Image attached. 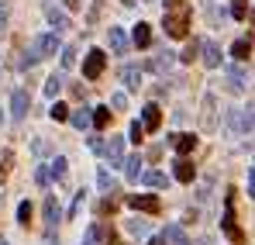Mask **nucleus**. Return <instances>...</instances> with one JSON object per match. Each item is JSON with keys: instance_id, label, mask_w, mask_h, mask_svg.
<instances>
[{"instance_id": "1", "label": "nucleus", "mask_w": 255, "mask_h": 245, "mask_svg": "<svg viewBox=\"0 0 255 245\" xmlns=\"http://www.w3.org/2000/svg\"><path fill=\"white\" fill-rule=\"evenodd\" d=\"M190 3H183V0H169L166 3V35L169 38H186V31H190Z\"/></svg>"}, {"instance_id": "2", "label": "nucleus", "mask_w": 255, "mask_h": 245, "mask_svg": "<svg viewBox=\"0 0 255 245\" xmlns=\"http://www.w3.org/2000/svg\"><path fill=\"white\" fill-rule=\"evenodd\" d=\"M104 66H107V55L100 52V48H90L83 59V76L86 80H97L100 73H104Z\"/></svg>"}, {"instance_id": "3", "label": "nucleus", "mask_w": 255, "mask_h": 245, "mask_svg": "<svg viewBox=\"0 0 255 245\" xmlns=\"http://www.w3.org/2000/svg\"><path fill=\"white\" fill-rule=\"evenodd\" d=\"M221 228H224V235H228L231 242H245V235H242V228H238V221H235V197H228V207H224V221H221Z\"/></svg>"}, {"instance_id": "4", "label": "nucleus", "mask_w": 255, "mask_h": 245, "mask_svg": "<svg viewBox=\"0 0 255 245\" xmlns=\"http://www.w3.org/2000/svg\"><path fill=\"white\" fill-rule=\"evenodd\" d=\"M100 156L111 166H125V138H114V135H111V142L100 145Z\"/></svg>"}, {"instance_id": "5", "label": "nucleus", "mask_w": 255, "mask_h": 245, "mask_svg": "<svg viewBox=\"0 0 255 245\" xmlns=\"http://www.w3.org/2000/svg\"><path fill=\"white\" fill-rule=\"evenodd\" d=\"M128 204L134 207V211H145V214H159V211H162V201H159L155 194H131Z\"/></svg>"}, {"instance_id": "6", "label": "nucleus", "mask_w": 255, "mask_h": 245, "mask_svg": "<svg viewBox=\"0 0 255 245\" xmlns=\"http://www.w3.org/2000/svg\"><path fill=\"white\" fill-rule=\"evenodd\" d=\"M224 76H228V90H231V93H245V90H249V73H245V66H228Z\"/></svg>"}, {"instance_id": "7", "label": "nucleus", "mask_w": 255, "mask_h": 245, "mask_svg": "<svg viewBox=\"0 0 255 245\" xmlns=\"http://www.w3.org/2000/svg\"><path fill=\"white\" fill-rule=\"evenodd\" d=\"M28 107H31V97H28V90H14V97H10V118H14V121H24Z\"/></svg>"}, {"instance_id": "8", "label": "nucleus", "mask_w": 255, "mask_h": 245, "mask_svg": "<svg viewBox=\"0 0 255 245\" xmlns=\"http://www.w3.org/2000/svg\"><path fill=\"white\" fill-rule=\"evenodd\" d=\"M107 45H111V52H114V55H125V52H128V35H125V28L111 24V28H107Z\"/></svg>"}, {"instance_id": "9", "label": "nucleus", "mask_w": 255, "mask_h": 245, "mask_svg": "<svg viewBox=\"0 0 255 245\" xmlns=\"http://www.w3.org/2000/svg\"><path fill=\"white\" fill-rule=\"evenodd\" d=\"M200 59H204V66L207 69H217L221 66V48H217V41H200Z\"/></svg>"}, {"instance_id": "10", "label": "nucleus", "mask_w": 255, "mask_h": 245, "mask_svg": "<svg viewBox=\"0 0 255 245\" xmlns=\"http://www.w3.org/2000/svg\"><path fill=\"white\" fill-rule=\"evenodd\" d=\"M42 211H45V225H48V232H52V228L59 225V218H62V211H59V201L48 194V197H45V204H42Z\"/></svg>"}, {"instance_id": "11", "label": "nucleus", "mask_w": 255, "mask_h": 245, "mask_svg": "<svg viewBox=\"0 0 255 245\" xmlns=\"http://www.w3.org/2000/svg\"><path fill=\"white\" fill-rule=\"evenodd\" d=\"M45 17H48V24L55 28V35L69 28V14H66V10H59V7H45Z\"/></svg>"}, {"instance_id": "12", "label": "nucleus", "mask_w": 255, "mask_h": 245, "mask_svg": "<svg viewBox=\"0 0 255 245\" xmlns=\"http://www.w3.org/2000/svg\"><path fill=\"white\" fill-rule=\"evenodd\" d=\"M172 62H176V55H172L169 48H162V52H159L155 59H148V69H152V73H169Z\"/></svg>"}, {"instance_id": "13", "label": "nucleus", "mask_w": 255, "mask_h": 245, "mask_svg": "<svg viewBox=\"0 0 255 245\" xmlns=\"http://www.w3.org/2000/svg\"><path fill=\"white\" fill-rule=\"evenodd\" d=\"M172 173H176V180H179V183H193V176H197V169H193V163H190L186 156H179V159H176V169H172Z\"/></svg>"}, {"instance_id": "14", "label": "nucleus", "mask_w": 255, "mask_h": 245, "mask_svg": "<svg viewBox=\"0 0 255 245\" xmlns=\"http://www.w3.org/2000/svg\"><path fill=\"white\" fill-rule=\"evenodd\" d=\"M172 145H176V152H179V156H190V152L197 149V135L183 131V135H176V138H172Z\"/></svg>"}, {"instance_id": "15", "label": "nucleus", "mask_w": 255, "mask_h": 245, "mask_svg": "<svg viewBox=\"0 0 255 245\" xmlns=\"http://www.w3.org/2000/svg\"><path fill=\"white\" fill-rule=\"evenodd\" d=\"M141 124H145V131H155V128L162 124V111H159L155 104H148L145 114H141Z\"/></svg>"}, {"instance_id": "16", "label": "nucleus", "mask_w": 255, "mask_h": 245, "mask_svg": "<svg viewBox=\"0 0 255 245\" xmlns=\"http://www.w3.org/2000/svg\"><path fill=\"white\" fill-rule=\"evenodd\" d=\"M224 124H228V131L238 138V135H245V128H242V107H231L228 111V118H224Z\"/></svg>"}, {"instance_id": "17", "label": "nucleus", "mask_w": 255, "mask_h": 245, "mask_svg": "<svg viewBox=\"0 0 255 245\" xmlns=\"http://www.w3.org/2000/svg\"><path fill=\"white\" fill-rule=\"evenodd\" d=\"M97 187H100L104 194H118V180H114V176H111V173H107L104 166L97 169Z\"/></svg>"}, {"instance_id": "18", "label": "nucleus", "mask_w": 255, "mask_h": 245, "mask_svg": "<svg viewBox=\"0 0 255 245\" xmlns=\"http://www.w3.org/2000/svg\"><path fill=\"white\" fill-rule=\"evenodd\" d=\"M121 80H125L128 90H138V86H141V69H138V66H125V69H121Z\"/></svg>"}, {"instance_id": "19", "label": "nucleus", "mask_w": 255, "mask_h": 245, "mask_svg": "<svg viewBox=\"0 0 255 245\" xmlns=\"http://www.w3.org/2000/svg\"><path fill=\"white\" fill-rule=\"evenodd\" d=\"M66 156H55V159H52V180H55V183H66V180H69V169H66Z\"/></svg>"}, {"instance_id": "20", "label": "nucleus", "mask_w": 255, "mask_h": 245, "mask_svg": "<svg viewBox=\"0 0 255 245\" xmlns=\"http://www.w3.org/2000/svg\"><path fill=\"white\" fill-rule=\"evenodd\" d=\"M131 41H134L138 48H148V45H152V28H148V24H138L134 35H131Z\"/></svg>"}, {"instance_id": "21", "label": "nucleus", "mask_w": 255, "mask_h": 245, "mask_svg": "<svg viewBox=\"0 0 255 245\" xmlns=\"http://www.w3.org/2000/svg\"><path fill=\"white\" fill-rule=\"evenodd\" d=\"M125 176L134 183V180H141V156H131V159H125Z\"/></svg>"}, {"instance_id": "22", "label": "nucleus", "mask_w": 255, "mask_h": 245, "mask_svg": "<svg viewBox=\"0 0 255 245\" xmlns=\"http://www.w3.org/2000/svg\"><path fill=\"white\" fill-rule=\"evenodd\" d=\"M231 55H235L238 62H245V59L252 55V41H249V38H238L235 45H231Z\"/></svg>"}, {"instance_id": "23", "label": "nucleus", "mask_w": 255, "mask_h": 245, "mask_svg": "<svg viewBox=\"0 0 255 245\" xmlns=\"http://www.w3.org/2000/svg\"><path fill=\"white\" fill-rule=\"evenodd\" d=\"M141 180L148 183V187H155V190H162L169 180H166V173H159V169H148V173H141Z\"/></svg>"}, {"instance_id": "24", "label": "nucleus", "mask_w": 255, "mask_h": 245, "mask_svg": "<svg viewBox=\"0 0 255 245\" xmlns=\"http://www.w3.org/2000/svg\"><path fill=\"white\" fill-rule=\"evenodd\" d=\"M162 239H166V245H186V235H183V228H179V225H169Z\"/></svg>"}, {"instance_id": "25", "label": "nucleus", "mask_w": 255, "mask_h": 245, "mask_svg": "<svg viewBox=\"0 0 255 245\" xmlns=\"http://www.w3.org/2000/svg\"><path fill=\"white\" fill-rule=\"evenodd\" d=\"M69 121H73V128L86 131V128L93 124V114H86V111H73V114H69Z\"/></svg>"}, {"instance_id": "26", "label": "nucleus", "mask_w": 255, "mask_h": 245, "mask_svg": "<svg viewBox=\"0 0 255 245\" xmlns=\"http://www.w3.org/2000/svg\"><path fill=\"white\" fill-rule=\"evenodd\" d=\"M59 90H62V73H55V76L45 80V97H55Z\"/></svg>"}, {"instance_id": "27", "label": "nucleus", "mask_w": 255, "mask_h": 245, "mask_svg": "<svg viewBox=\"0 0 255 245\" xmlns=\"http://www.w3.org/2000/svg\"><path fill=\"white\" fill-rule=\"evenodd\" d=\"M111 124V111L107 107H93V128H107Z\"/></svg>"}, {"instance_id": "28", "label": "nucleus", "mask_w": 255, "mask_h": 245, "mask_svg": "<svg viewBox=\"0 0 255 245\" xmlns=\"http://www.w3.org/2000/svg\"><path fill=\"white\" fill-rule=\"evenodd\" d=\"M204 128H214V93L204 97Z\"/></svg>"}, {"instance_id": "29", "label": "nucleus", "mask_w": 255, "mask_h": 245, "mask_svg": "<svg viewBox=\"0 0 255 245\" xmlns=\"http://www.w3.org/2000/svg\"><path fill=\"white\" fill-rule=\"evenodd\" d=\"M128 232H131L134 239H145V235H148V221H138V218H134V221H128Z\"/></svg>"}, {"instance_id": "30", "label": "nucleus", "mask_w": 255, "mask_h": 245, "mask_svg": "<svg viewBox=\"0 0 255 245\" xmlns=\"http://www.w3.org/2000/svg\"><path fill=\"white\" fill-rule=\"evenodd\" d=\"M80 245H100V225H90L86 228V235H83V242Z\"/></svg>"}, {"instance_id": "31", "label": "nucleus", "mask_w": 255, "mask_h": 245, "mask_svg": "<svg viewBox=\"0 0 255 245\" xmlns=\"http://www.w3.org/2000/svg\"><path fill=\"white\" fill-rule=\"evenodd\" d=\"M231 17H235V21L249 17V3H245V0H235V3H231Z\"/></svg>"}, {"instance_id": "32", "label": "nucleus", "mask_w": 255, "mask_h": 245, "mask_svg": "<svg viewBox=\"0 0 255 245\" xmlns=\"http://www.w3.org/2000/svg\"><path fill=\"white\" fill-rule=\"evenodd\" d=\"M197 52H200V41H190V45L183 48V55H179V59H183V62H193V59H197Z\"/></svg>"}, {"instance_id": "33", "label": "nucleus", "mask_w": 255, "mask_h": 245, "mask_svg": "<svg viewBox=\"0 0 255 245\" xmlns=\"http://www.w3.org/2000/svg\"><path fill=\"white\" fill-rule=\"evenodd\" d=\"M73 62H76V45H66L62 48V69H69Z\"/></svg>"}, {"instance_id": "34", "label": "nucleus", "mask_w": 255, "mask_h": 245, "mask_svg": "<svg viewBox=\"0 0 255 245\" xmlns=\"http://www.w3.org/2000/svg\"><path fill=\"white\" fill-rule=\"evenodd\" d=\"M10 163H14V152H3V159H0V183L7 180V173H10Z\"/></svg>"}, {"instance_id": "35", "label": "nucleus", "mask_w": 255, "mask_h": 245, "mask_svg": "<svg viewBox=\"0 0 255 245\" xmlns=\"http://www.w3.org/2000/svg\"><path fill=\"white\" fill-rule=\"evenodd\" d=\"M83 201H86V190H80V194H76V201H73V207H69V218H76V214L83 211Z\"/></svg>"}, {"instance_id": "36", "label": "nucleus", "mask_w": 255, "mask_h": 245, "mask_svg": "<svg viewBox=\"0 0 255 245\" xmlns=\"http://www.w3.org/2000/svg\"><path fill=\"white\" fill-rule=\"evenodd\" d=\"M128 135H131V142H141V138H145V124H131V128H128Z\"/></svg>"}, {"instance_id": "37", "label": "nucleus", "mask_w": 255, "mask_h": 245, "mask_svg": "<svg viewBox=\"0 0 255 245\" xmlns=\"http://www.w3.org/2000/svg\"><path fill=\"white\" fill-rule=\"evenodd\" d=\"M125 104H128V97L121 93V90H118V93H111V107H114V111H125Z\"/></svg>"}, {"instance_id": "38", "label": "nucleus", "mask_w": 255, "mask_h": 245, "mask_svg": "<svg viewBox=\"0 0 255 245\" xmlns=\"http://www.w3.org/2000/svg\"><path fill=\"white\" fill-rule=\"evenodd\" d=\"M17 221H21V225H28V221H31V204H28V201L17 207Z\"/></svg>"}, {"instance_id": "39", "label": "nucleus", "mask_w": 255, "mask_h": 245, "mask_svg": "<svg viewBox=\"0 0 255 245\" xmlns=\"http://www.w3.org/2000/svg\"><path fill=\"white\" fill-rule=\"evenodd\" d=\"M48 114H52V118H55V121H69V111H66V107H62V104H55V107H52V111H48Z\"/></svg>"}, {"instance_id": "40", "label": "nucleus", "mask_w": 255, "mask_h": 245, "mask_svg": "<svg viewBox=\"0 0 255 245\" xmlns=\"http://www.w3.org/2000/svg\"><path fill=\"white\" fill-rule=\"evenodd\" d=\"M7 21H10V7H7V0H0V31L7 28Z\"/></svg>"}, {"instance_id": "41", "label": "nucleus", "mask_w": 255, "mask_h": 245, "mask_svg": "<svg viewBox=\"0 0 255 245\" xmlns=\"http://www.w3.org/2000/svg\"><path fill=\"white\" fill-rule=\"evenodd\" d=\"M35 183H38V187H45V183H48V169H42V166L35 169Z\"/></svg>"}, {"instance_id": "42", "label": "nucleus", "mask_w": 255, "mask_h": 245, "mask_svg": "<svg viewBox=\"0 0 255 245\" xmlns=\"http://www.w3.org/2000/svg\"><path fill=\"white\" fill-rule=\"evenodd\" d=\"M114 197H104V204H100V214H114Z\"/></svg>"}, {"instance_id": "43", "label": "nucleus", "mask_w": 255, "mask_h": 245, "mask_svg": "<svg viewBox=\"0 0 255 245\" xmlns=\"http://www.w3.org/2000/svg\"><path fill=\"white\" fill-rule=\"evenodd\" d=\"M31 149H35V156H45V152H48V145H45L42 138H38V142H31Z\"/></svg>"}, {"instance_id": "44", "label": "nucleus", "mask_w": 255, "mask_h": 245, "mask_svg": "<svg viewBox=\"0 0 255 245\" xmlns=\"http://www.w3.org/2000/svg\"><path fill=\"white\" fill-rule=\"evenodd\" d=\"M249 194H252V201H255V169L249 173Z\"/></svg>"}, {"instance_id": "45", "label": "nucleus", "mask_w": 255, "mask_h": 245, "mask_svg": "<svg viewBox=\"0 0 255 245\" xmlns=\"http://www.w3.org/2000/svg\"><path fill=\"white\" fill-rule=\"evenodd\" d=\"M107 245H121V242H118V235H114V232L107 235Z\"/></svg>"}, {"instance_id": "46", "label": "nucleus", "mask_w": 255, "mask_h": 245, "mask_svg": "<svg viewBox=\"0 0 255 245\" xmlns=\"http://www.w3.org/2000/svg\"><path fill=\"white\" fill-rule=\"evenodd\" d=\"M145 245H166V239H148Z\"/></svg>"}, {"instance_id": "47", "label": "nucleus", "mask_w": 255, "mask_h": 245, "mask_svg": "<svg viewBox=\"0 0 255 245\" xmlns=\"http://www.w3.org/2000/svg\"><path fill=\"white\" fill-rule=\"evenodd\" d=\"M193 245H211V242H207V239H200V242H193Z\"/></svg>"}, {"instance_id": "48", "label": "nucleus", "mask_w": 255, "mask_h": 245, "mask_svg": "<svg viewBox=\"0 0 255 245\" xmlns=\"http://www.w3.org/2000/svg\"><path fill=\"white\" fill-rule=\"evenodd\" d=\"M121 3H125V7H131V3H134V0H121Z\"/></svg>"}, {"instance_id": "49", "label": "nucleus", "mask_w": 255, "mask_h": 245, "mask_svg": "<svg viewBox=\"0 0 255 245\" xmlns=\"http://www.w3.org/2000/svg\"><path fill=\"white\" fill-rule=\"evenodd\" d=\"M252 24H255V10H252Z\"/></svg>"}, {"instance_id": "50", "label": "nucleus", "mask_w": 255, "mask_h": 245, "mask_svg": "<svg viewBox=\"0 0 255 245\" xmlns=\"http://www.w3.org/2000/svg\"><path fill=\"white\" fill-rule=\"evenodd\" d=\"M141 3H152V0H141Z\"/></svg>"}, {"instance_id": "51", "label": "nucleus", "mask_w": 255, "mask_h": 245, "mask_svg": "<svg viewBox=\"0 0 255 245\" xmlns=\"http://www.w3.org/2000/svg\"><path fill=\"white\" fill-rule=\"evenodd\" d=\"M0 124H3V114H0Z\"/></svg>"}, {"instance_id": "52", "label": "nucleus", "mask_w": 255, "mask_h": 245, "mask_svg": "<svg viewBox=\"0 0 255 245\" xmlns=\"http://www.w3.org/2000/svg\"><path fill=\"white\" fill-rule=\"evenodd\" d=\"M0 245H7V242H3V239H0Z\"/></svg>"}, {"instance_id": "53", "label": "nucleus", "mask_w": 255, "mask_h": 245, "mask_svg": "<svg viewBox=\"0 0 255 245\" xmlns=\"http://www.w3.org/2000/svg\"><path fill=\"white\" fill-rule=\"evenodd\" d=\"M166 3H169V0H166Z\"/></svg>"}]
</instances>
